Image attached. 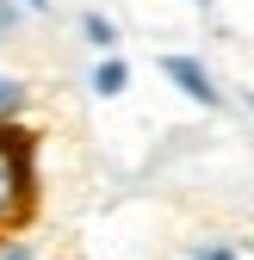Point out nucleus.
Segmentation results:
<instances>
[{"mask_svg":"<svg viewBox=\"0 0 254 260\" xmlns=\"http://www.w3.org/2000/svg\"><path fill=\"white\" fill-rule=\"evenodd\" d=\"M81 38H87L93 50H106V56H112V44H118V25H112L106 13H81Z\"/></svg>","mask_w":254,"mask_h":260,"instance_id":"obj_5","label":"nucleus"},{"mask_svg":"<svg viewBox=\"0 0 254 260\" xmlns=\"http://www.w3.org/2000/svg\"><path fill=\"white\" fill-rule=\"evenodd\" d=\"M19 7H31V13H50V0H19Z\"/></svg>","mask_w":254,"mask_h":260,"instance_id":"obj_9","label":"nucleus"},{"mask_svg":"<svg viewBox=\"0 0 254 260\" xmlns=\"http://www.w3.org/2000/svg\"><path fill=\"white\" fill-rule=\"evenodd\" d=\"M193 260H242V254H236V248H230V242H205V248H199V254H193Z\"/></svg>","mask_w":254,"mask_h":260,"instance_id":"obj_6","label":"nucleus"},{"mask_svg":"<svg viewBox=\"0 0 254 260\" xmlns=\"http://www.w3.org/2000/svg\"><path fill=\"white\" fill-rule=\"evenodd\" d=\"M13 25H19V0H0V38H7Z\"/></svg>","mask_w":254,"mask_h":260,"instance_id":"obj_8","label":"nucleus"},{"mask_svg":"<svg viewBox=\"0 0 254 260\" xmlns=\"http://www.w3.org/2000/svg\"><path fill=\"white\" fill-rule=\"evenodd\" d=\"M31 199V155L13 124H0V223H13Z\"/></svg>","mask_w":254,"mask_h":260,"instance_id":"obj_1","label":"nucleus"},{"mask_svg":"<svg viewBox=\"0 0 254 260\" xmlns=\"http://www.w3.org/2000/svg\"><path fill=\"white\" fill-rule=\"evenodd\" d=\"M0 260H38V248L31 242H0Z\"/></svg>","mask_w":254,"mask_h":260,"instance_id":"obj_7","label":"nucleus"},{"mask_svg":"<svg viewBox=\"0 0 254 260\" xmlns=\"http://www.w3.org/2000/svg\"><path fill=\"white\" fill-rule=\"evenodd\" d=\"M162 75H168L193 106H217V100H224V93H217V81H211V69H205L199 56H162Z\"/></svg>","mask_w":254,"mask_h":260,"instance_id":"obj_2","label":"nucleus"},{"mask_svg":"<svg viewBox=\"0 0 254 260\" xmlns=\"http://www.w3.org/2000/svg\"><path fill=\"white\" fill-rule=\"evenodd\" d=\"M25 106H31L25 81H19V75H0V124H19V118H25Z\"/></svg>","mask_w":254,"mask_h":260,"instance_id":"obj_4","label":"nucleus"},{"mask_svg":"<svg viewBox=\"0 0 254 260\" xmlns=\"http://www.w3.org/2000/svg\"><path fill=\"white\" fill-rule=\"evenodd\" d=\"M124 87H131V69H124L118 56H106L100 69H93V93H100V100H118Z\"/></svg>","mask_w":254,"mask_h":260,"instance_id":"obj_3","label":"nucleus"}]
</instances>
